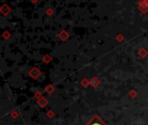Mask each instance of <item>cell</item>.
Instances as JSON below:
<instances>
[{"label":"cell","instance_id":"6da1fadb","mask_svg":"<svg viewBox=\"0 0 148 125\" xmlns=\"http://www.w3.org/2000/svg\"><path fill=\"white\" fill-rule=\"evenodd\" d=\"M89 125H103L101 122H99L98 120H95V121H94L92 124H90Z\"/></svg>","mask_w":148,"mask_h":125}]
</instances>
